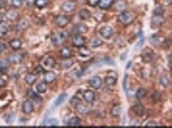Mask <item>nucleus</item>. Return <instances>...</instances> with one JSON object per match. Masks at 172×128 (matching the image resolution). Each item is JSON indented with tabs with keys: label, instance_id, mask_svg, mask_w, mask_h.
I'll list each match as a JSON object with an SVG mask.
<instances>
[{
	"label": "nucleus",
	"instance_id": "obj_55",
	"mask_svg": "<svg viewBox=\"0 0 172 128\" xmlns=\"http://www.w3.org/2000/svg\"><path fill=\"white\" fill-rule=\"evenodd\" d=\"M168 62H169V67L170 68H171V63H172V56L171 55L168 56Z\"/></svg>",
	"mask_w": 172,
	"mask_h": 128
},
{
	"label": "nucleus",
	"instance_id": "obj_37",
	"mask_svg": "<svg viewBox=\"0 0 172 128\" xmlns=\"http://www.w3.org/2000/svg\"><path fill=\"white\" fill-rule=\"evenodd\" d=\"M90 44H91L92 48H97V47L101 46L102 44V40L96 37V38L92 39L91 41H90Z\"/></svg>",
	"mask_w": 172,
	"mask_h": 128
},
{
	"label": "nucleus",
	"instance_id": "obj_29",
	"mask_svg": "<svg viewBox=\"0 0 172 128\" xmlns=\"http://www.w3.org/2000/svg\"><path fill=\"white\" fill-rule=\"evenodd\" d=\"M59 122L56 119H48L47 120L44 121L43 125L46 126H57Z\"/></svg>",
	"mask_w": 172,
	"mask_h": 128
},
{
	"label": "nucleus",
	"instance_id": "obj_12",
	"mask_svg": "<svg viewBox=\"0 0 172 128\" xmlns=\"http://www.w3.org/2000/svg\"><path fill=\"white\" fill-rule=\"evenodd\" d=\"M83 97H84L85 101H86L87 103H92L94 102V98H95V94L92 91V90H86L84 93H83Z\"/></svg>",
	"mask_w": 172,
	"mask_h": 128
},
{
	"label": "nucleus",
	"instance_id": "obj_23",
	"mask_svg": "<svg viewBox=\"0 0 172 128\" xmlns=\"http://www.w3.org/2000/svg\"><path fill=\"white\" fill-rule=\"evenodd\" d=\"M115 9L117 10H124L127 7V2L125 0H118L115 3Z\"/></svg>",
	"mask_w": 172,
	"mask_h": 128
},
{
	"label": "nucleus",
	"instance_id": "obj_5",
	"mask_svg": "<svg viewBox=\"0 0 172 128\" xmlns=\"http://www.w3.org/2000/svg\"><path fill=\"white\" fill-rule=\"evenodd\" d=\"M88 27L86 26L84 24H78V25H75L73 27L72 29V34L75 36V35H80L82 33H86L88 31Z\"/></svg>",
	"mask_w": 172,
	"mask_h": 128
},
{
	"label": "nucleus",
	"instance_id": "obj_43",
	"mask_svg": "<svg viewBox=\"0 0 172 128\" xmlns=\"http://www.w3.org/2000/svg\"><path fill=\"white\" fill-rule=\"evenodd\" d=\"M123 87H124V91L127 93V91H128V75H125V76H124V80H123Z\"/></svg>",
	"mask_w": 172,
	"mask_h": 128
},
{
	"label": "nucleus",
	"instance_id": "obj_27",
	"mask_svg": "<svg viewBox=\"0 0 172 128\" xmlns=\"http://www.w3.org/2000/svg\"><path fill=\"white\" fill-rule=\"evenodd\" d=\"M78 54H79L82 57H87V56H90V55H91V52H90V50L88 49L87 48H86V47L82 46L79 48Z\"/></svg>",
	"mask_w": 172,
	"mask_h": 128
},
{
	"label": "nucleus",
	"instance_id": "obj_3",
	"mask_svg": "<svg viewBox=\"0 0 172 128\" xmlns=\"http://www.w3.org/2000/svg\"><path fill=\"white\" fill-rule=\"evenodd\" d=\"M165 22V18L162 15H154L151 18V27L152 29H157L162 26Z\"/></svg>",
	"mask_w": 172,
	"mask_h": 128
},
{
	"label": "nucleus",
	"instance_id": "obj_36",
	"mask_svg": "<svg viewBox=\"0 0 172 128\" xmlns=\"http://www.w3.org/2000/svg\"><path fill=\"white\" fill-rule=\"evenodd\" d=\"M73 64H74V61L70 58H68V59H66V60L62 63V67L63 69H68V68L72 67Z\"/></svg>",
	"mask_w": 172,
	"mask_h": 128
},
{
	"label": "nucleus",
	"instance_id": "obj_2",
	"mask_svg": "<svg viewBox=\"0 0 172 128\" xmlns=\"http://www.w3.org/2000/svg\"><path fill=\"white\" fill-rule=\"evenodd\" d=\"M119 22L124 25H128L131 24L134 20V16L132 15V13H130L128 11H123L122 13H120L119 14L118 17H117Z\"/></svg>",
	"mask_w": 172,
	"mask_h": 128
},
{
	"label": "nucleus",
	"instance_id": "obj_44",
	"mask_svg": "<svg viewBox=\"0 0 172 128\" xmlns=\"http://www.w3.org/2000/svg\"><path fill=\"white\" fill-rule=\"evenodd\" d=\"M164 13V10H163V8L162 7H157L155 8V10H154V14L155 15H162Z\"/></svg>",
	"mask_w": 172,
	"mask_h": 128
},
{
	"label": "nucleus",
	"instance_id": "obj_39",
	"mask_svg": "<svg viewBox=\"0 0 172 128\" xmlns=\"http://www.w3.org/2000/svg\"><path fill=\"white\" fill-rule=\"evenodd\" d=\"M170 79H169L167 77L163 76L160 79V84L162 85L163 87H165V88L168 87V86H170Z\"/></svg>",
	"mask_w": 172,
	"mask_h": 128
},
{
	"label": "nucleus",
	"instance_id": "obj_1",
	"mask_svg": "<svg viewBox=\"0 0 172 128\" xmlns=\"http://www.w3.org/2000/svg\"><path fill=\"white\" fill-rule=\"evenodd\" d=\"M68 37V33L66 31H61L59 33H55L52 37V41L54 45L55 46H59L63 44L65 40H67Z\"/></svg>",
	"mask_w": 172,
	"mask_h": 128
},
{
	"label": "nucleus",
	"instance_id": "obj_8",
	"mask_svg": "<svg viewBox=\"0 0 172 128\" xmlns=\"http://www.w3.org/2000/svg\"><path fill=\"white\" fill-rule=\"evenodd\" d=\"M99 33L105 39H109L113 35V30L110 26H103L100 29Z\"/></svg>",
	"mask_w": 172,
	"mask_h": 128
},
{
	"label": "nucleus",
	"instance_id": "obj_26",
	"mask_svg": "<svg viewBox=\"0 0 172 128\" xmlns=\"http://www.w3.org/2000/svg\"><path fill=\"white\" fill-rule=\"evenodd\" d=\"M90 11L88 10H86V9H82V10H81L80 11H79V13H78V16H79V17H80V19L82 20H87L89 19L90 17Z\"/></svg>",
	"mask_w": 172,
	"mask_h": 128
},
{
	"label": "nucleus",
	"instance_id": "obj_4",
	"mask_svg": "<svg viewBox=\"0 0 172 128\" xmlns=\"http://www.w3.org/2000/svg\"><path fill=\"white\" fill-rule=\"evenodd\" d=\"M55 24L60 28H63L70 22V18L66 15H58L55 18Z\"/></svg>",
	"mask_w": 172,
	"mask_h": 128
},
{
	"label": "nucleus",
	"instance_id": "obj_53",
	"mask_svg": "<svg viewBox=\"0 0 172 128\" xmlns=\"http://www.w3.org/2000/svg\"><path fill=\"white\" fill-rule=\"evenodd\" d=\"M6 6V2L5 0H0V8H5Z\"/></svg>",
	"mask_w": 172,
	"mask_h": 128
},
{
	"label": "nucleus",
	"instance_id": "obj_51",
	"mask_svg": "<svg viewBox=\"0 0 172 128\" xmlns=\"http://www.w3.org/2000/svg\"><path fill=\"white\" fill-rule=\"evenodd\" d=\"M25 3L28 6H32L35 4V0H25Z\"/></svg>",
	"mask_w": 172,
	"mask_h": 128
},
{
	"label": "nucleus",
	"instance_id": "obj_21",
	"mask_svg": "<svg viewBox=\"0 0 172 128\" xmlns=\"http://www.w3.org/2000/svg\"><path fill=\"white\" fill-rule=\"evenodd\" d=\"M25 80L27 84L29 85V86H32V85L34 84L35 82H36V80H37V77L35 75H33V74L29 73V74H28V75L25 76Z\"/></svg>",
	"mask_w": 172,
	"mask_h": 128
},
{
	"label": "nucleus",
	"instance_id": "obj_35",
	"mask_svg": "<svg viewBox=\"0 0 172 128\" xmlns=\"http://www.w3.org/2000/svg\"><path fill=\"white\" fill-rule=\"evenodd\" d=\"M146 94H147V90L144 88H140L136 92V97L138 100H141L145 97Z\"/></svg>",
	"mask_w": 172,
	"mask_h": 128
},
{
	"label": "nucleus",
	"instance_id": "obj_42",
	"mask_svg": "<svg viewBox=\"0 0 172 128\" xmlns=\"http://www.w3.org/2000/svg\"><path fill=\"white\" fill-rule=\"evenodd\" d=\"M24 0H12V6L14 8H19L22 6Z\"/></svg>",
	"mask_w": 172,
	"mask_h": 128
},
{
	"label": "nucleus",
	"instance_id": "obj_31",
	"mask_svg": "<svg viewBox=\"0 0 172 128\" xmlns=\"http://www.w3.org/2000/svg\"><path fill=\"white\" fill-rule=\"evenodd\" d=\"M29 26V22L28 20L26 19H22L20 21V22L17 25L18 29H21V30H25V29H28Z\"/></svg>",
	"mask_w": 172,
	"mask_h": 128
},
{
	"label": "nucleus",
	"instance_id": "obj_25",
	"mask_svg": "<svg viewBox=\"0 0 172 128\" xmlns=\"http://www.w3.org/2000/svg\"><path fill=\"white\" fill-rule=\"evenodd\" d=\"M60 56L63 59H68L71 56V50L67 47L63 48L60 50Z\"/></svg>",
	"mask_w": 172,
	"mask_h": 128
},
{
	"label": "nucleus",
	"instance_id": "obj_46",
	"mask_svg": "<svg viewBox=\"0 0 172 128\" xmlns=\"http://www.w3.org/2000/svg\"><path fill=\"white\" fill-rule=\"evenodd\" d=\"M143 42H144V38H143H143H141L140 40H139V41H138L137 44H136V46H135V48H134V49H135L136 51V50L141 48V47L143 46Z\"/></svg>",
	"mask_w": 172,
	"mask_h": 128
},
{
	"label": "nucleus",
	"instance_id": "obj_32",
	"mask_svg": "<svg viewBox=\"0 0 172 128\" xmlns=\"http://www.w3.org/2000/svg\"><path fill=\"white\" fill-rule=\"evenodd\" d=\"M117 81V79H116V78H114V77L108 76L105 79V83L109 86H114V85H116Z\"/></svg>",
	"mask_w": 172,
	"mask_h": 128
},
{
	"label": "nucleus",
	"instance_id": "obj_16",
	"mask_svg": "<svg viewBox=\"0 0 172 128\" xmlns=\"http://www.w3.org/2000/svg\"><path fill=\"white\" fill-rule=\"evenodd\" d=\"M18 17H19V14L15 10H9L6 13V17L8 21H15L18 18Z\"/></svg>",
	"mask_w": 172,
	"mask_h": 128
},
{
	"label": "nucleus",
	"instance_id": "obj_33",
	"mask_svg": "<svg viewBox=\"0 0 172 128\" xmlns=\"http://www.w3.org/2000/svg\"><path fill=\"white\" fill-rule=\"evenodd\" d=\"M121 113V108L120 105H115L111 109V115L113 116H119Z\"/></svg>",
	"mask_w": 172,
	"mask_h": 128
},
{
	"label": "nucleus",
	"instance_id": "obj_6",
	"mask_svg": "<svg viewBox=\"0 0 172 128\" xmlns=\"http://www.w3.org/2000/svg\"><path fill=\"white\" fill-rule=\"evenodd\" d=\"M89 84L91 86L92 88H94V90H98L101 87L102 85V80L101 79V78L98 76H94L92 77L91 79H90L89 80Z\"/></svg>",
	"mask_w": 172,
	"mask_h": 128
},
{
	"label": "nucleus",
	"instance_id": "obj_56",
	"mask_svg": "<svg viewBox=\"0 0 172 128\" xmlns=\"http://www.w3.org/2000/svg\"><path fill=\"white\" fill-rule=\"evenodd\" d=\"M2 20H3V15L2 13H0V23H2Z\"/></svg>",
	"mask_w": 172,
	"mask_h": 128
},
{
	"label": "nucleus",
	"instance_id": "obj_18",
	"mask_svg": "<svg viewBox=\"0 0 172 128\" xmlns=\"http://www.w3.org/2000/svg\"><path fill=\"white\" fill-rule=\"evenodd\" d=\"M9 68V60L7 59H2L0 60V73L6 74Z\"/></svg>",
	"mask_w": 172,
	"mask_h": 128
},
{
	"label": "nucleus",
	"instance_id": "obj_41",
	"mask_svg": "<svg viewBox=\"0 0 172 128\" xmlns=\"http://www.w3.org/2000/svg\"><path fill=\"white\" fill-rule=\"evenodd\" d=\"M9 31V27L6 23H0V33L1 34H6Z\"/></svg>",
	"mask_w": 172,
	"mask_h": 128
},
{
	"label": "nucleus",
	"instance_id": "obj_40",
	"mask_svg": "<svg viewBox=\"0 0 172 128\" xmlns=\"http://www.w3.org/2000/svg\"><path fill=\"white\" fill-rule=\"evenodd\" d=\"M79 103H81V100L78 97H75H75H72L71 98V100H70V104L74 108L76 107Z\"/></svg>",
	"mask_w": 172,
	"mask_h": 128
},
{
	"label": "nucleus",
	"instance_id": "obj_19",
	"mask_svg": "<svg viewBox=\"0 0 172 128\" xmlns=\"http://www.w3.org/2000/svg\"><path fill=\"white\" fill-rule=\"evenodd\" d=\"M10 48L13 50H18L21 48V45H22V43L20 40L18 39H13L9 42Z\"/></svg>",
	"mask_w": 172,
	"mask_h": 128
},
{
	"label": "nucleus",
	"instance_id": "obj_28",
	"mask_svg": "<svg viewBox=\"0 0 172 128\" xmlns=\"http://www.w3.org/2000/svg\"><path fill=\"white\" fill-rule=\"evenodd\" d=\"M75 108L77 109V111H78V112L82 114V115H85V114L89 113V109H88V108L82 103L78 104L76 107H75Z\"/></svg>",
	"mask_w": 172,
	"mask_h": 128
},
{
	"label": "nucleus",
	"instance_id": "obj_10",
	"mask_svg": "<svg viewBox=\"0 0 172 128\" xmlns=\"http://www.w3.org/2000/svg\"><path fill=\"white\" fill-rule=\"evenodd\" d=\"M22 59L23 56L21 54L15 52V53H13L10 55L8 60H9L10 63H13V64H18V63H20L22 61Z\"/></svg>",
	"mask_w": 172,
	"mask_h": 128
},
{
	"label": "nucleus",
	"instance_id": "obj_17",
	"mask_svg": "<svg viewBox=\"0 0 172 128\" xmlns=\"http://www.w3.org/2000/svg\"><path fill=\"white\" fill-rule=\"evenodd\" d=\"M44 64L45 67H48V68H54L56 64V61L52 56H48L44 61Z\"/></svg>",
	"mask_w": 172,
	"mask_h": 128
},
{
	"label": "nucleus",
	"instance_id": "obj_48",
	"mask_svg": "<svg viewBox=\"0 0 172 128\" xmlns=\"http://www.w3.org/2000/svg\"><path fill=\"white\" fill-rule=\"evenodd\" d=\"M13 120H14V115H13V114H9V115L6 116V121L8 123H10L13 122Z\"/></svg>",
	"mask_w": 172,
	"mask_h": 128
},
{
	"label": "nucleus",
	"instance_id": "obj_47",
	"mask_svg": "<svg viewBox=\"0 0 172 128\" xmlns=\"http://www.w3.org/2000/svg\"><path fill=\"white\" fill-rule=\"evenodd\" d=\"M35 71H36V74H38V75H40V74H42V73H44V67H41L40 65L37 66V67L35 68Z\"/></svg>",
	"mask_w": 172,
	"mask_h": 128
},
{
	"label": "nucleus",
	"instance_id": "obj_38",
	"mask_svg": "<svg viewBox=\"0 0 172 128\" xmlns=\"http://www.w3.org/2000/svg\"><path fill=\"white\" fill-rule=\"evenodd\" d=\"M28 94H29V96L31 98L35 100L36 101H42V99H41V97H40V96L37 95V94H36L34 91H32V90H29V91H28Z\"/></svg>",
	"mask_w": 172,
	"mask_h": 128
},
{
	"label": "nucleus",
	"instance_id": "obj_54",
	"mask_svg": "<svg viewBox=\"0 0 172 128\" xmlns=\"http://www.w3.org/2000/svg\"><path fill=\"white\" fill-rule=\"evenodd\" d=\"M5 86H6V81L2 78H0V88L4 87Z\"/></svg>",
	"mask_w": 172,
	"mask_h": 128
},
{
	"label": "nucleus",
	"instance_id": "obj_13",
	"mask_svg": "<svg viewBox=\"0 0 172 128\" xmlns=\"http://www.w3.org/2000/svg\"><path fill=\"white\" fill-rule=\"evenodd\" d=\"M132 110L137 116H142L144 112V108L141 104H137L132 106Z\"/></svg>",
	"mask_w": 172,
	"mask_h": 128
},
{
	"label": "nucleus",
	"instance_id": "obj_7",
	"mask_svg": "<svg viewBox=\"0 0 172 128\" xmlns=\"http://www.w3.org/2000/svg\"><path fill=\"white\" fill-rule=\"evenodd\" d=\"M34 110V105L32 101H25L22 104V112L25 114H30Z\"/></svg>",
	"mask_w": 172,
	"mask_h": 128
},
{
	"label": "nucleus",
	"instance_id": "obj_11",
	"mask_svg": "<svg viewBox=\"0 0 172 128\" xmlns=\"http://www.w3.org/2000/svg\"><path fill=\"white\" fill-rule=\"evenodd\" d=\"M56 79V75L53 71H46L44 72V82L46 83H52Z\"/></svg>",
	"mask_w": 172,
	"mask_h": 128
},
{
	"label": "nucleus",
	"instance_id": "obj_9",
	"mask_svg": "<svg viewBox=\"0 0 172 128\" xmlns=\"http://www.w3.org/2000/svg\"><path fill=\"white\" fill-rule=\"evenodd\" d=\"M73 45L76 48H80L82 46H84L85 44V39L81 36L80 35H75L72 40Z\"/></svg>",
	"mask_w": 172,
	"mask_h": 128
},
{
	"label": "nucleus",
	"instance_id": "obj_49",
	"mask_svg": "<svg viewBox=\"0 0 172 128\" xmlns=\"http://www.w3.org/2000/svg\"><path fill=\"white\" fill-rule=\"evenodd\" d=\"M158 126V124H157V123L155 122V121H149L148 123H147L145 125V126Z\"/></svg>",
	"mask_w": 172,
	"mask_h": 128
},
{
	"label": "nucleus",
	"instance_id": "obj_57",
	"mask_svg": "<svg viewBox=\"0 0 172 128\" xmlns=\"http://www.w3.org/2000/svg\"><path fill=\"white\" fill-rule=\"evenodd\" d=\"M166 2V3L168 4V5H171V2H172V0H165Z\"/></svg>",
	"mask_w": 172,
	"mask_h": 128
},
{
	"label": "nucleus",
	"instance_id": "obj_22",
	"mask_svg": "<svg viewBox=\"0 0 172 128\" xmlns=\"http://www.w3.org/2000/svg\"><path fill=\"white\" fill-rule=\"evenodd\" d=\"M67 93H62L56 98V100L54 102V106L55 107H59V105H61L63 102L65 101V100L67 99Z\"/></svg>",
	"mask_w": 172,
	"mask_h": 128
},
{
	"label": "nucleus",
	"instance_id": "obj_20",
	"mask_svg": "<svg viewBox=\"0 0 172 128\" xmlns=\"http://www.w3.org/2000/svg\"><path fill=\"white\" fill-rule=\"evenodd\" d=\"M153 57H154V53L149 49V51L144 52V53L142 55V60L144 63H149L152 60Z\"/></svg>",
	"mask_w": 172,
	"mask_h": 128
},
{
	"label": "nucleus",
	"instance_id": "obj_34",
	"mask_svg": "<svg viewBox=\"0 0 172 128\" xmlns=\"http://www.w3.org/2000/svg\"><path fill=\"white\" fill-rule=\"evenodd\" d=\"M48 3V0H35V6L39 9L45 7Z\"/></svg>",
	"mask_w": 172,
	"mask_h": 128
},
{
	"label": "nucleus",
	"instance_id": "obj_52",
	"mask_svg": "<svg viewBox=\"0 0 172 128\" xmlns=\"http://www.w3.org/2000/svg\"><path fill=\"white\" fill-rule=\"evenodd\" d=\"M6 44H0V53H2V52H4L5 50H6Z\"/></svg>",
	"mask_w": 172,
	"mask_h": 128
},
{
	"label": "nucleus",
	"instance_id": "obj_45",
	"mask_svg": "<svg viewBox=\"0 0 172 128\" xmlns=\"http://www.w3.org/2000/svg\"><path fill=\"white\" fill-rule=\"evenodd\" d=\"M99 2H100V0H88L87 1L88 4H89V6H93V7L97 6L98 3H99Z\"/></svg>",
	"mask_w": 172,
	"mask_h": 128
},
{
	"label": "nucleus",
	"instance_id": "obj_24",
	"mask_svg": "<svg viewBox=\"0 0 172 128\" xmlns=\"http://www.w3.org/2000/svg\"><path fill=\"white\" fill-rule=\"evenodd\" d=\"M81 123V119L78 117L74 116L71 117L70 119H69L68 123H67V125L70 126H79Z\"/></svg>",
	"mask_w": 172,
	"mask_h": 128
},
{
	"label": "nucleus",
	"instance_id": "obj_50",
	"mask_svg": "<svg viewBox=\"0 0 172 128\" xmlns=\"http://www.w3.org/2000/svg\"><path fill=\"white\" fill-rule=\"evenodd\" d=\"M160 97H161L160 93H159L157 92L155 93L154 95H153V99H154V101H159V100H160Z\"/></svg>",
	"mask_w": 172,
	"mask_h": 128
},
{
	"label": "nucleus",
	"instance_id": "obj_30",
	"mask_svg": "<svg viewBox=\"0 0 172 128\" xmlns=\"http://www.w3.org/2000/svg\"><path fill=\"white\" fill-rule=\"evenodd\" d=\"M47 83L44 82H40L39 84H37L36 86V90L39 93H44L46 92L47 90Z\"/></svg>",
	"mask_w": 172,
	"mask_h": 128
},
{
	"label": "nucleus",
	"instance_id": "obj_14",
	"mask_svg": "<svg viewBox=\"0 0 172 128\" xmlns=\"http://www.w3.org/2000/svg\"><path fill=\"white\" fill-rule=\"evenodd\" d=\"M75 4L72 2H66L62 5L61 9L64 12H71L75 10Z\"/></svg>",
	"mask_w": 172,
	"mask_h": 128
},
{
	"label": "nucleus",
	"instance_id": "obj_15",
	"mask_svg": "<svg viewBox=\"0 0 172 128\" xmlns=\"http://www.w3.org/2000/svg\"><path fill=\"white\" fill-rule=\"evenodd\" d=\"M114 0H100L98 6L102 10H107L113 5Z\"/></svg>",
	"mask_w": 172,
	"mask_h": 128
}]
</instances>
